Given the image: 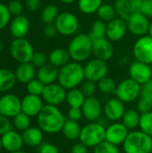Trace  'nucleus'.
<instances>
[{"label":"nucleus","instance_id":"24","mask_svg":"<svg viewBox=\"0 0 152 153\" xmlns=\"http://www.w3.org/2000/svg\"><path fill=\"white\" fill-rule=\"evenodd\" d=\"M59 68L50 63L39 67L37 71V78L45 85L56 82L58 79Z\"/></svg>","mask_w":152,"mask_h":153},{"label":"nucleus","instance_id":"51","mask_svg":"<svg viewBox=\"0 0 152 153\" xmlns=\"http://www.w3.org/2000/svg\"><path fill=\"white\" fill-rule=\"evenodd\" d=\"M39 153H59V150L56 145L49 143H45L39 146Z\"/></svg>","mask_w":152,"mask_h":153},{"label":"nucleus","instance_id":"12","mask_svg":"<svg viewBox=\"0 0 152 153\" xmlns=\"http://www.w3.org/2000/svg\"><path fill=\"white\" fill-rule=\"evenodd\" d=\"M66 94L67 91L63 86L54 82L45 86L41 97L47 104L58 107L65 101Z\"/></svg>","mask_w":152,"mask_h":153},{"label":"nucleus","instance_id":"49","mask_svg":"<svg viewBox=\"0 0 152 153\" xmlns=\"http://www.w3.org/2000/svg\"><path fill=\"white\" fill-rule=\"evenodd\" d=\"M137 110L141 114L152 111V103L148 101V100H144V99L139 98L138 104H137Z\"/></svg>","mask_w":152,"mask_h":153},{"label":"nucleus","instance_id":"11","mask_svg":"<svg viewBox=\"0 0 152 153\" xmlns=\"http://www.w3.org/2000/svg\"><path fill=\"white\" fill-rule=\"evenodd\" d=\"M126 23L128 31H130L134 36L142 37L149 34L151 25L150 19L141 12L133 13L126 21Z\"/></svg>","mask_w":152,"mask_h":153},{"label":"nucleus","instance_id":"35","mask_svg":"<svg viewBox=\"0 0 152 153\" xmlns=\"http://www.w3.org/2000/svg\"><path fill=\"white\" fill-rule=\"evenodd\" d=\"M97 13H98L99 19L104 21L105 22H110L111 20H113L114 18H116L117 16L116 9L114 7V4H104V3L99 7Z\"/></svg>","mask_w":152,"mask_h":153},{"label":"nucleus","instance_id":"36","mask_svg":"<svg viewBox=\"0 0 152 153\" xmlns=\"http://www.w3.org/2000/svg\"><path fill=\"white\" fill-rule=\"evenodd\" d=\"M98 90L103 94H115L117 84L111 77L106 76L97 82Z\"/></svg>","mask_w":152,"mask_h":153},{"label":"nucleus","instance_id":"10","mask_svg":"<svg viewBox=\"0 0 152 153\" xmlns=\"http://www.w3.org/2000/svg\"><path fill=\"white\" fill-rule=\"evenodd\" d=\"M83 67L85 79L95 82H98L102 78L106 77L108 73V65L107 64V61L96 57L88 60Z\"/></svg>","mask_w":152,"mask_h":153},{"label":"nucleus","instance_id":"16","mask_svg":"<svg viewBox=\"0 0 152 153\" xmlns=\"http://www.w3.org/2000/svg\"><path fill=\"white\" fill-rule=\"evenodd\" d=\"M82 110L83 113V117L86 118L89 122H96L99 121L103 113V106L100 100L94 97L86 98Z\"/></svg>","mask_w":152,"mask_h":153},{"label":"nucleus","instance_id":"17","mask_svg":"<svg viewBox=\"0 0 152 153\" xmlns=\"http://www.w3.org/2000/svg\"><path fill=\"white\" fill-rule=\"evenodd\" d=\"M127 31L126 21L118 16L107 22V38L112 42L123 39Z\"/></svg>","mask_w":152,"mask_h":153},{"label":"nucleus","instance_id":"15","mask_svg":"<svg viewBox=\"0 0 152 153\" xmlns=\"http://www.w3.org/2000/svg\"><path fill=\"white\" fill-rule=\"evenodd\" d=\"M128 72L130 78H132L141 85H143L152 80V70L151 65L135 60L130 65Z\"/></svg>","mask_w":152,"mask_h":153},{"label":"nucleus","instance_id":"31","mask_svg":"<svg viewBox=\"0 0 152 153\" xmlns=\"http://www.w3.org/2000/svg\"><path fill=\"white\" fill-rule=\"evenodd\" d=\"M86 100L85 95L79 88L69 90L66 94V103L69 108H82Z\"/></svg>","mask_w":152,"mask_h":153},{"label":"nucleus","instance_id":"39","mask_svg":"<svg viewBox=\"0 0 152 153\" xmlns=\"http://www.w3.org/2000/svg\"><path fill=\"white\" fill-rule=\"evenodd\" d=\"M45 84L41 82L38 78H34L30 82L26 84V89L28 91V94L36 95V96H41L43 93V91L45 89Z\"/></svg>","mask_w":152,"mask_h":153},{"label":"nucleus","instance_id":"43","mask_svg":"<svg viewBox=\"0 0 152 153\" xmlns=\"http://www.w3.org/2000/svg\"><path fill=\"white\" fill-rule=\"evenodd\" d=\"M48 62V56H47L44 52L41 51H35L30 63L35 66V67H41L45 65H47Z\"/></svg>","mask_w":152,"mask_h":153},{"label":"nucleus","instance_id":"42","mask_svg":"<svg viewBox=\"0 0 152 153\" xmlns=\"http://www.w3.org/2000/svg\"><path fill=\"white\" fill-rule=\"evenodd\" d=\"M12 14L10 13L6 4L0 3V30H2L11 22Z\"/></svg>","mask_w":152,"mask_h":153},{"label":"nucleus","instance_id":"59","mask_svg":"<svg viewBox=\"0 0 152 153\" xmlns=\"http://www.w3.org/2000/svg\"><path fill=\"white\" fill-rule=\"evenodd\" d=\"M2 148H3V147H2V142H1V136H0V151H1Z\"/></svg>","mask_w":152,"mask_h":153},{"label":"nucleus","instance_id":"18","mask_svg":"<svg viewBox=\"0 0 152 153\" xmlns=\"http://www.w3.org/2000/svg\"><path fill=\"white\" fill-rule=\"evenodd\" d=\"M125 110V103L116 97L109 99L103 107V113L106 118L111 122L120 121Z\"/></svg>","mask_w":152,"mask_h":153},{"label":"nucleus","instance_id":"9","mask_svg":"<svg viewBox=\"0 0 152 153\" xmlns=\"http://www.w3.org/2000/svg\"><path fill=\"white\" fill-rule=\"evenodd\" d=\"M133 55L136 61L152 64V38L149 35L139 37L133 46Z\"/></svg>","mask_w":152,"mask_h":153},{"label":"nucleus","instance_id":"60","mask_svg":"<svg viewBox=\"0 0 152 153\" xmlns=\"http://www.w3.org/2000/svg\"><path fill=\"white\" fill-rule=\"evenodd\" d=\"M151 70H152V64H151Z\"/></svg>","mask_w":152,"mask_h":153},{"label":"nucleus","instance_id":"13","mask_svg":"<svg viewBox=\"0 0 152 153\" xmlns=\"http://www.w3.org/2000/svg\"><path fill=\"white\" fill-rule=\"evenodd\" d=\"M22 112V100L15 94L4 93L0 97V114L9 118Z\"/></svg>","mask_w":152,"mask_h":153},{"label":"nucleus","instance_id":"58","mask_svg":"<svg viewBox=\"0 0 152 153\" xmlns=\"http://www.w3.org/2000/svg\"><path fill=\"white\" fill-rule=\"evenodd\" d=\"M129 1H131V2H133V3H135V2H139V1H141V0H129Z\"/></svg>","mask_w":152,"mask_h":153},{"label":"nucleus","instance_id":"21","mask_svg":"<svg viewBox=\"0 0 152 153\" xmlns=\"http://www.w3.org/2000/svg\"><path fill=\"white\" fill-rule=\"evenodd\" d=\"M2 147L8 152L21 151L24 145L22 135L18 131L11 129L1 136Z\"/></svg>","mask_w":152,"mask_h":153},{"label":"nucleus","instance_id":"38","mask_svg":"<svg viewBox=\"0 0 152 153\" xmlns=\"http://www.w3.org/2000/svg\"><path fill=\"white\" fill-rule=\"evenodd\" d=\"M139 128L142 132L152 137V111L141 114Z\"/></svg>","mask_w":152,"mask_h":153},{"label":"nucleus","instance_id":"26","mask_svg":"<svg viewBox=\"0 0 152 153\" xmlns=\"http://www.w3.org/2000/svg\"><path fill=\"white\" fill-rule=\"evenodd\" d=\"M14 74L16 81L22 84H27L31 80H33L35 76H37L36 67L30 62L20 64L17 66Z\"/></svg>","mask_w":152,"mask_h":153},{"label":"nucleus","instance_id":"4","mask_svg":"<svg viewBox=\"0 0 152 153\" xmlns=\"http://www.w3.org/2000/svg\"><path fill=\"white\" fill-rule=\"evenodd\" d=\"M152 137L141 130L131 131L123 143L125 153H151Z\"/></svg>","mask_w":152,"mask_h":153},{"label":"nucleus","instance_id":"8","mask_svg":"<svg viewBox=\"0 0 152 153\" xmlns=\"http://www.w3.org/2000/svg\"><path fill=\"white\" fill-rule=\"evenodd\" d=\"M58 34L63 36H74L80 28L78 17L72 12H62L55 22Z\"/></svg>","mask_w":152,"mask_h":153},{"label":"nucleus","instance_id":"45","mask_svg":"<svg viewBox=\"0 0 152 153\" xmlns=\"http://www.w3.org/2000/svg\"><path fill=\"white\" fill-rule=\"evenodd\" d=\"M139 12L152 20V0H142Z\"/></svg>","mask_w":152,"mask_h":153},{"label":"nucleus","instance_id":"40","mask_svg":"<svg viewBox=\"0 0 152 153\" xmlns=\"http://www.w3.org/2000/svg\"><path fill=\"white\" fill-rule=\"evenodd\" d=\"M81 90H82V91L83 92V94L85 95L86 98L94 97L96 95L97 91H99L97 82L90 81V80H86V79L82 83Z\"/></svg>","mask_w":152,"mask_h":153},{"label":"nucleus","instance_id":"52","mask_svg":"<svg viewBox=\"0 0 152 153\" xmlns=\"http://www.w3.org/2000/svg\"><path fill=\"white\" fill-rule=\"evenodd\" d=\"M89 152V148L84 144L82 143V142L80 143H74L72 148H71V151L70 153H88Z\"/></svg>","mask_w":152,"mask_h":153},{"label":"nucleus","instance_id":"5","mask_svg":"<svg viewBox=\"0 0 152 153\" xmlns=\"http://www.w3.org/2000/svg\"><path fill=\"white\" fill-rule=\"evenodd\" d=\"M79 139L88 148H95L106 140V127L98 121L90 122L82 127Z\"/></svg>","mask_w":152,"mask_h":153},{"label":"nucleus","instance_id":"48","mask_svg":"<svg viewBox=\"0 0 152 153\" xmlns=\"http://www.w3.org/2000/svg\"><path fill=\"white\" fill-rule=\"evenodd\" d=\"M67 117L70 120L79 122L83 117L82 108H69L67 112Z\"/></svg>","mask_w":152,"mask_h":153},{"label":"nucleus","instance_id":"25","mask_svg":"<svg viewBox=\"0 0 152 153\" xmlns=\"http://www.w3.org/2000/svg\"><path fill=\"white\" fill-rule=\"evenodd\" d=\"M24 144L29 147H38L43 143L44 132L39 127L30 126L22 134Z\"/></svg>","mask_w":152,"mask_h":153},{"label":"nucleus","instance_id":"44","mask_svg":"<svg viewBox=\"0 0 152 153\" xmlns=\"http://www.w3.org/2000/svg\"><path fill=\"white\" fill-rule=\"evenodd\" d=\"M10 13L13 16L21 15L23 12V4L19 0H11L7 4Z\"/></svg>","mask_w":152,"mask_h":153},{"label":"nucleus","instance_id":"23","mask_svg":"<svg viewBox=\"0 0 152 153\" xmlns=\"http://www.w3.org/2000/svg\"><path fill=\"white\" fill-rule=\"evenodd\" d=\"M141 2L142 0L135 3L129 0H116L114 3V7L116 12V15L127 21L133 13L139 12Z\"/></svg>","mask_w":152,"mask_h":153},{"label":"nucleus","instance_id":"41","mask_svg":"<svg viewBox=\"0 0 152 153\" xmlns=\"http://www.w3.org/2000/svg\"><path fill=\"white\" fill-rule=\"evenodd\" d=\"M93 153H120V151L116 145L104 141L94 148Z\"/></svg>","mask_w":152,"mask_h":153},{"label":"nucleus","instance_id":"56","mask_svg":"<svg viewBox=\"0 0 152 153\" xmlns=\"http://www.w3.org/2000/svg\"><path fill=\"white\" fill-rule=\"evenodd\" d=\"M9 153H28V152H23L22 150H21V151H18V152H9Z\"/></svg>","mask_w":152,"mask_h":153},{"label":"nucleus","instance_id":"3","mask_svg":"<svg viewBox=\"0 0 152 153\" xmlns=\"http://www.w3.org/2000/svg\"><path fill=\"white\" fill-rule=\"evenodd\" d=\"M93 39L87 33L75 34L69 42L67 50L73 61L82 63L88 61L92 55Z\"/></svg>","mask_w":152,"mask_h":153},{"label":"nucleus","instance_id":"19","mask_svg":"<svg viewBox=\"0 0 152 153\" xmlns=\"http://www.w3.org/2000/svg\"><path fill=\"white\" fill-rule=\"evenodd\" d=\"M115 53V48L108 38H102L99 39L93 40V47H92V55L94 57L108 61L110 60Z\"/></svg>","mask_w":152,"mask_h":153},{"label":"nucleus","instance_id":"57","mask_svg":"<svg viewBox=\"0 0 152 153\" xmlns=\"http://www.w3.org/2000/svg\"><path fill=\"white\" fill-rule=\"evenodd\" d=\"M3 48H4V45H3V43L0 41V52H2Z\"/></svg>","mask_w":152,"mask_h":153},{"label":"nucleus","instance_id":"2","mask_svg":"<svg viewBox=\"0 0 152 153\" xmlns=\"http://www.w3.org/2000/svg\"><path fill=\"white\" fill-rule=\"evenodd\" d=\"M85 80L84 67L81 63L70 61L63 67L59 68L58 83L66 91L78 88L80 84Z\"/></svg>","mask_w":152,"mask_h":153},{"label":"nucleus","instance_id":"1","mask_svg":"<svg viewBox=\"0 0 152 153\" xmlns=\"http://www.w3.org/2000/svg\"><path fill=\"white\" fill-rule=\"evenodd\" d=\"M65 121V117L58 107L48 104L44 105L37 117L39 127L48 134H56L62 132Z\"/></svg>","mask_w":152,"mask_h":153},{"label":"nucleus","instance_id":"29","mask_svg":"<svg viewBox=\"0 0 152 153\" xmlns=\"http://www.w3.org/2000/svg\"><path fill=\"white\" fill-rule=\"evenodd\" d=\"M141 113L135 108H128L125 110L121 121L128 128L129 131L136 130L139 127Z\"/></svg>","mask_w":152,"mask_h":153},{"label":"nucleus","instance_id":"27","mask_svg":"<svg viewBox=\"0 0 152 153\" xmlns=\"http://www.w3.org/2000/svg\"><path fill=\"white\" fill-rule=\"evenodd\" d=\"M71 60L72 59L67 48H55L48 55V63L52 64L53 65L58 68L63 67Z\"/></svg>","mask_w":152,"mask_h":153},{"label":"nucleus","instance_id":"14","mask_svg":"<svg viewBox=\"0 0 152 153\" xmlns=\"http://www.w3.org/2000/svg\"><path fill=\"white\" fill-rule=\"evenodd\" d=\"M130 131L122 122H112L106 127V140L116 146L123 145Z\"/></svg>","mask_w":152,"mask_h":153},{"label":"nucleus","instance_id":"55","mask_svg":"<svg viewBox=\"0 0 152 153\" xmlns=\"http://www.w3.org/2000/svg\"><path fill=\"white\" fill-rule=\"evenodd\" d=\"M149 35L152 38V20L151 22V25H150V30H149Z\"/></svg>","mask_w":152,"mask_h":153},{"label":"nucleus","instance_id":"6","mask_svg":"<svg viewBox=\"0 0 152 153\" xmlns=\"http://www.w3.org/2000/svg\"><path fill=\"white\" fill-rule=\"evenodd\" d=\"M141 91L142 85L140 83L132 78H127L117 84L115 95L125 104L132 103L139 100L141 97Z\"/></svg>","mask_w":152,"mask_h":153},{"label":"nucleus","instance_id":"30","mask_svg":"<svg viewBox=\"0 0 152 153\" xmlns=\"http://www.w3.org/2000/svg\"><path fill=\"white\" fill-rule=\"evenodd\" d=\"M81 131H82V127L79 125V123L70 119H66L62 129V133L64 136L69 141H75L79 139Z\"/></svg>","mask_w":152,"mask_h":153},{"label":"nucleus","instance_id":"62","mask_svg":"<svg viewBox=\"0 0 152 153\" xmlns=\"http://www.w3.org/2000/svg\"></svg>","mask_w":152,"mask_h":153},{"label":"nucleus","instance_id":"50","mask_svg":"<svg viewBox=\"0 0 152 153\" xmlns=\"http://www.w3.org/2000/svg\"><path fill=\"white\" fill-rule=\"evenodd\" d=\"M43 33L48 39H55L57 36L58 31L56 30L55 23H52V24H45Z\"/></svg>","mask_w":152,"mask_h":153},{"label":"nucleus","instance_id":"54","mask_svg":"<svg viewBox=\"0 0 152 153\" xmlns=\"http://www.w3.org/2000/svg\"><path fill=\"white\" fill-rule=\"evenodd\" d=\"M59 1L61 3L65 4H71L74 3L75 1H77V0H59Z\"/></svg>","mask_w":152,"mask_h":153},{"label":"nucleus","instance_id":"34","mask_svg":"<svg viewBox=\"0 0 152 153\" xmlns=\"http://www.w3.org/2000/svg\"><path fill=\"white\" fill-rule=\"evenodd\" d=\"M89 35L91 37L93 40L107 38V22L98 19L96 20L90 27V31Z\"/></svg>","mask_w":152,"mask_h":153},{"label":"nucleus","instance_id":"46","mask_svg":"<svg viewBox=\"0 0 152 153\" xmlns=\"http://www.w3.org/2000/svg\"><path fill=\"white\" fill-rule=\"evenodd\" d=\"M142 99H144L152 103V80L148 82L147 83L142 85V91H141V97Z\"/></svg>","mask_w":152,"mask_h":153},{"label":"nucleus","instance_id":"22","mask_svg":"<svg viewBox=\"0 0 152 153\" xmlns=\"http://www.w3.org/2000/svg\"><path fill=\"white\" fill-rule=\"evenodd\" d=\"M30 30V21L29 19L21 14L14 16L10 22V32L14 39L25 38Z\"/></svg>","mask_w":152,"mask_h":153},{"label":"nucleus","instance_id":"28","mask_svg":"<svg viewBox=\"0 0 152 153\" xmlns=\"http://www.w3.org/2000/svg\"><path fill=\"white\" fill-rule=\"evenodd\" d=\"M14 72L7 68L0 69V92L6 93L12 90L16 82Z\"/></svg>","mask_w":152,"mask_h":153},{"label":"nucleus","instance_id":"53","mask_svg":"<svg viewBox=\"0 0 152 153\" xmlns=\"http://www.w3.org/2000/svg\"><path fill=\"white\" fill-rule=\"evenodd\" d=\"M26 7L31 12L38 11L41 4V0H25Z\"/></svg>","mask_w":152,"mask_h":153},{"label":"nucleus","instance_id":"61","mask_svg":"<svg viewBox=\"0 0 152 153\" xmlns=\"http://www.w3.org/2000/svg\"><path fill=\"white\" fill-rule=\"evenodd\" d=\"M151 153H152V148H151Z\"/></svg>","mask_w":152,"mask_h":153},{"label":"nucleus","instance_id":"32","mask_svg":"<svg viewBox=\"0 0 152 153\" xmlns=\"http://www.w3.org/2000/svg\"><path fill=\"white\" fill-rule=\"evenodd\" d=\"M59 13L60 12H59L58 6L54 4H47L42 9L40 18L44 24H52V23H55Z\"/></svg>","mask_w":152,"mask_h":153},{"label":"nucleus","instance_id":"7","mask_svg":"<svg viewBox=\"0 0 152 153\" xmlns=\"http://www.w3.org/2000/svg\"><path fill=\"white\" fill-rule=\"evenodd\" d=\"M32 44L25 38L14 39L10 45V54L19 64L30 63L34 54Z\"/></svg>","mask_w":152,"mask_h":153},{"label":"nucleus","instance_id":"33","mask_svg":"<svg viewBox=\"0 0 152 153\" xmlns=\"http://www.w3.org/2000/svg\"><path fill=\"white\" fill-rule=\"evenodd\" d=\"M79 10L87 15L97 13L103 4V0H77Z\"/></svg>","mask_w":152,"mask_h":153},{"label":"nucleus","instance_id":"47","mask_svg":"<svg viewBox=\"0 0 152 153\" xmlns=\"http://www.w3.org/2000/svg\"><path fill=\"white\" fill-rule=\"evenodd\" d=\"M12 126L13 123L10 121V118L0 114V136L10 131L12 129Z\"/></svg>","mask_w":152,"mask_h":153},{"label":"nucleus","instance_id":"37","mask_svg":"<svg viewBox=\"0 0 152 153\" xmlns=\"http://www.w3.org/2000/svg\"><path fill=\"white\" fill-rule=\"evenodd\" d=\"M13 126L16 131L23 132L29 127H30V117L23 112H20L14 117H13Z\"/></svg>","mask_w":152,"mask_h":153},{"label":"nucleus","instance_id":"20","mask_svg":"<svg viewBox=\"0 0 152 153\" xmlns=\"http://www.w3.org/2000/svg\"><path fill=\"white\" fill-rule=\"evenodd\" d=\"M43 107L44 100L41 96L27 94L22 100V112L30 117H37Z\"/></svg>","mask_w":152,"mask_h":153}]
</instances>
